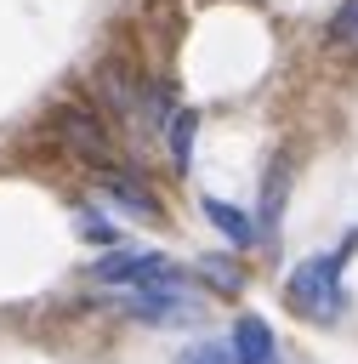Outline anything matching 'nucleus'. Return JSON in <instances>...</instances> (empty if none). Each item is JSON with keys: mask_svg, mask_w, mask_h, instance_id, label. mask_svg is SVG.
Wrapping results in <instances>:
<instances>
[{"mask_svg": "<svg viewBox=\"0 0 358 364\" xmlns=\"http://www.w3.org/2000/svg\"><path fill=\"white\" fill-rule=\"evenodd\" d=\"M91 91H97V108L131 125L136 136H165V119L176 108V91L165 80H148L131 57H102L91 74Z\"/></svg>", "mask_w": 358, "mask_h": 364, "instance_id": "1", "label": "nucleus"}, {"mask_svg": "<svg viewBox=\"0 0 358 364\" xmlns=\"http://www.w3.org/2000/svg\"><path fill=\"white\" fill-rule=\"evenodd\" d=\"M352 250H358V228H352L335 250H318V256L295 262V267H290V279H284V301H290V313H301L307 324H335V318L347 313L341 267H347V256H352Z\"/></svg>", "mask_w": 358, "mask_h": 364, "instance_id": "2", "label": "nucleus"}, {"mask_svg": "<svg viewBox=\"0 0 358 364\" xmlns=\"http://www.w3.org/2000/svg\"><path fill=\"white\" fill-rule=\"evenodd\" d=\"M91 279L102 290H170V284H193L188 267H176L165 250H142V245H114L91 262Z\"/></svg>", "mask_w": 358, "mask_h": 364, "instance_id": "3", "label": "nucleus"}, {"mask_svg": "<svg viewBox=\"0 0 358 364\" xmlns=\"http://www.w3.org/2000/svg\"><path fill=\"white\" fill-rule=\"evenodd\" d=\"M51 136L63 142V154H74V159H80V165H91V171L119 165V159H114L108 114H102L97 102H57V108H51Z\"/></svg>", "mask_w": 358, "mask_h": 364, "instance_id": "4", "label": "nucleus"}, {"mask_svg": "<svg viewBox=\"0 0 358 364\" xmlns=\"http://www.w3.org/2000/svg\"><path fill=\"white\" fill-rule=\"evenodd\" d=\"M114 307L136 324H193L205 313L193 284H170V290H114Z\"/></svg>", "mask_w": 358, "mask_h": 364, "instance_id": "5", "label": "nucleus"}, {"mask_svg": "<svg viewBox=\"0 0 358 364\" xmlns=\"http://www.w3.org/2000/svg\"><path fill=\"white\" fill-rule=\"evenodd\" d=\"M97 188H102V199L119 210V216H136V222H159L165 216V205H159V193L136 176V171H125V165H108V171H97Z\"/></svg>", "mask_w": 358, "mask_h": 364, "instance_id": "6", "label": "nucleus"}, {"mask_svg": "<svg viewBox=\"0 0 358 364\" xmlns=\"http://www.w3.org/2000/svg\"><path fill=\"white\" fill-rule=\"evenodd\" d=\"M227 353L233 364H278V341H273V324L256 318V313H239L233 330H227Z\"/></svg>", "mask_w": 358, "mask_h": 364, "instance_id": "7", "label": "nucleus"}, {"mask_svg": "<svg viewBox=\"0 0 358 364\" xmlns=\"http://www.w3.org/2000/svg\"><path fill=\"white\" fill-rule=\"evenodd\" d=\"M199 210H205V222L233 245V250H244V245H256L261 233H256V216H244L239 205H227V199H216V193H205L199 199Z\"/></svg>", "mask_w": 358, "mask_h": 364, "instance_id": "8", "label": "nucleus"}, {"mask_svg": "<svg viewBox=\"0 0 358 364\" xmlns=\"http://www.w3.org/2000/svg\"><path fill=\"white\" fill-rule=\"evenodd\" d=\"M284 193H290V159L278 154L267 165V182H261V216H256V233L261 239H278V216H284Z\"/></svg>", "mask_w": 358, "mask_h": 364, "instance_id": "9", "label": "nucleus"}, {"mask_svg": "<svg viewBox=\"0 0 358 364\" xmlns=\"http://www.w3.org/2000/svg\"><path fill=\"white\" fill-rule=\"evenodd\" d=\"M193 136H199V108L176 102L170 119H165V148H170V165H176L182 176L193 171Z\"/></svg>", "mask_w": 358, "mask_h": 364, "instance_id": "10", "label": "nucleus"}, {"mask_svg": "<svg viewBox=\"0 0 358 364\" xmlns=\"http://www.w3.org/2000/svg\"><path fill=\"white\" fill-rule=\"evenodd\" d=\"M74 228H80V239H91V245H102V250H114V245H119V233H114L108 210H97V205H80V210H74Z\"/></svg>", "mask_w": 358, "mask_h": 364, "instance_id": "11", "label": "nucleus"}, {"mask_svg": "<svg viewBox=\"0 0 358 364\" xmlns=\"http://www.w3.org/2000/svg\"><path fill=\"white\" fill-rule=\"evenodd\" d=\"M193 273H199V279H205L210 290H227V296H233V290L244 284L239 262H227V256H199V267H193Z\"/></svg>", "mask_w": 358, "mask_h": 364, "instance_id": "12", "label": "nucleus"}, {"mask_svg": "<svg viewBox=\"0 0 358 364\" xmlns=\"http://www.w3.org/2000/svg\"><path fill=\"white\" fill-rule=\"evenodd\" d=\"M176 364H233V353H227V341H199V347H188Z\"/></svg>", "mask_w": 358, "mask_h": 364, "instance_id": "13", "label": "nucleus"}]
</instances>
